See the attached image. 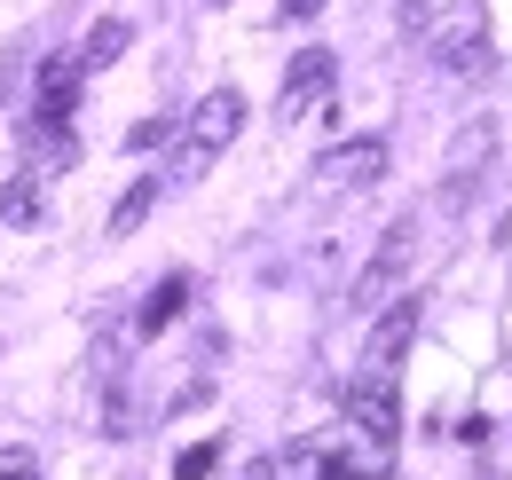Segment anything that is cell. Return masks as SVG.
<instances>
[{
  "label": "cell",
  "mask_w": 512,
  "mask_h": 480,
  "mask_svg": "<svg viewBox=\"0 0 512 480\" xmlns=\"http://www.w3.org/2000/svg\"><path fill=\"white\" fill-rule=\"evenodd\" d=\"M182 300H190V284H182V276H166V284L150 292V307H142V331H166V323L182 315Z\"/></svg>",
  "instance_id": "cell-12"
},
{
  "label": "cell",
  "mask_w": 512,
  "mask_h": 480,
  "mask_svg": "<svg viewBox=\"0 0 512 480\" xmlns=\"http://www.w3.org/2000/svg\"><path fill=\"white\" fill-rule=\"evenodd\" d=\"M331 87H339V56H331V48H300V56H292V71H284L276 119L300 126V119H316V111H331Z\"/></svg>",
  "instance_id": "cell-4"
},
{
  "label": "cell",
  "mask_w": 512,
  "mask_h": 480,
  "mask_svg": "<svg viewBox=\"0 0 512 480\" xmlns=\"http://www.w3.org/2000/svg\"><path fill=\"white\" fill-rule=\"evenodd\" d=\"M40 213H48V189H40V174H16L8 189H0V221H8V229H32Z\"/></svg>",
  "instance_id": "cell-9"
},
{
  "label": "cell",
  "mask_w": 512,
  "mask_h": 480,
  "mask_svg": "<svg viewBox=\"0 0 512 480\" xmlns=\"http://www.w3.org/2000/svg\"><path fill=\"white\" fill-rule=\"evenodd\" d=\"M127 56V24L119 16H103V24H87V40H79V71H103V63Z\"/></svg>",
  "instance_id": "cell-10"
},
{
  "label": "cell",
  "mask_w": 512,
  "mask_h": 480,
  "mask_svg": "<svg viewBox=\"0 0 512 480\" xmlns=\"http://www.w3.org/2000/svg\"><path fill=\"white\" fill-rule=\"evenodd\" d=\"M79 56H48L40 71H32V119L24 126H71V111H79Z\"/></svg>",
  "instance_id": "cell-8"
},
{
  "label": "cell",
  "mask_w": 512,
  "mask_h": 480,
  "mask_svg": "<svg viewBox=\"0 0 512 480\" xmlns=\"http://www.w3.org/2000/svg\"><path fill=\"white\" fill-rule=\"evenodd\" d=\"M213 465H221V441H197V449H182V465H174V473H182V480H205Z\"/></svg>",
  "instance_id": "cell-13"
},
{
  "label": "cell",
  "mask_w": 512,
  "mask_h": 480,
  "mask_svg": "<svg viewBox=\"0 0 512 480\" xmlns=\"http://www.w3.org/2000/svg\"><path fill=\"white\" fill-rule=\"evenodd\" d=\"M410 339H418V300H402L394 315L371 323V347H363V386H394V370L410 355Z\"/></svg>",
  "instance_id": "cell-7"
},
{
  "label": "cell",
  "mask_w": 512,
  "mask_h": 480,
  "mask_svg": "<svg viewBox=\"0 0 512 480\" xmlns=\"http://www.w3.org/2000/svg\"><path fill=\"white\" fill-rule=\"evenodd\" d=\"M426 48L442 71H489V8L481 0H449L426 32Z\"/></svg>",
  "instance_id": "cell-3"
},
{
  "label": "cell",
  "mask_w": 512,
  "mask_h": 480,
  "mask_svg": "<svg viewBox=\"0 0 512 480\" xmlns=\"http://www.w3.org/2000/svg\"><path fill=\"white\" fill-rule=\"evenodd\" d=\"M347 441H355V473L386 480L394 473V449H402V410H394V386H363L355 378V394H347Z\"/></svg>",
  "instance_id": "cell-1"
},
{
  "label": "cell",
  "mask_w": 512,
  "mask_h": 480,
  "mask_svg": "<svg viewBox=\"0 0 512 480\" xmlns=\"http://www.w3.org/2000/svg\"><path fill=\"white\" fill-rule=\"evenodd\" d=\"M237 134H245V95H237V87H213L190 111V126H182V181H197L213 158H229Z\"/></svg>",
  "instance_id": "cell-2"
},
{
  "label": "cell",
  "mask_w": 512,
  "mask_h": 480,
  "mask_svg": "<svg viewBox=\"0 0 512 480\" xmlns=\"http://www.w3.org/2000/svg\"><path fill=\"white\" fill-rule=\"evenodd\" d=\"M158 189H166V181H158V174H142V181H134L127 197L111 205V237H134V229L150 221V205H158Z\"/></svg>",
  "instance_id": "cell-11"
},
{
  "label": "cell",
  "mask_w": 512,
  "mask_h": 480,
  "mask_svg": "<svg viewBox=\"0 0 512 480\" xmlns=\"http://www.w3.org/2000/svg\"><path fill=\"white\" fill-rule=\"evenodd\" d=\"M0 480H40V457L32 449H0Z\"/></svg>",
  "instance_id": "cell-14"
},
{
  "label": "cell",
  "mask_w": 512,
  "mask_h": 480,
  "mask_svg": "<svg viewBox=\"0 0 512 480\" xmlns=\"http://www.w3.org/2000/svg\"><path fill=\"white\" fill-rule=\"evenodd\" d=\"M253 480H276V457H260V465H253Z\"/></svg>",
  "instance_id": "cell-17"
},
{
  "label": "cell",
  "mask_w": 512,
  "mask_h": 480,
  "mask_svg": "<svg viewBox=\"0 0 512 480\" xmlns=\"http://www.w3.org/2000/svg\"><path fill=\"white\" fill-rule=\"evenodd\" d=\"M410 252H418V221H394L386 244H379V260L355 276V315H379V307L394 300V284L410 276Z\"/></svg>",
  "instance_id": "cell-5"
},
{
  "label": "cell",
  "mask_w": 512,
  "mask_h": 480,
  "mask_svg": "<svg viewBox=\"0 0 512 480\" xmlns=\"http://www.w3.org/2000/svg\"><path fill=\"white\" fill-rule=\"evenodd\" d=\"M379 181H386V142L379 134L331 142V150L316 158V189H331V197H339V189H379Z\"/></svg>",
  "instance_id": "cell-6"
},
{
  "label": "cell",
  "mask_w": 512,
  "mask_h": 480,
  "mask_svg": "<svg viewBox=\"0 0 512 480\" xmlns=\"http://www.w3.org/2000/svg\"><path fill=\"white\" fill-rule=\"evenodd\" d=\"M323 480H371V473H355L347 457H331V465H323Z\"/></svg>",
  "instance_id": "cell-15"
},
{
  "label": "cell",
  "mask_w": 512,
  "mask_h": 480,
  "mask_svg": "<svg viewBox=\"0 0 512 480\" xmlns=\"http://www.w3.org/2000/svg\"><path fill=\"white\" fill-rule=\"evenodd\" d=\"M331 0H284V16H323Z\"/></svg>",
  "instance_id": "cell-16"
}]
</instances>
